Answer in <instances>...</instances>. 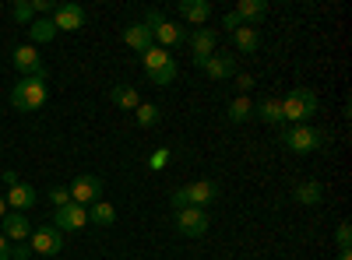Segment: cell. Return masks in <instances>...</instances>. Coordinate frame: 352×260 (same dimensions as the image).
<instances>
[{
	"instance_id": "obj_1",
	"label": "cell",
	"mask_w": 352,
	"mask_h": 260,
	"mask_svg": "<svg viewBox=\"0 0 352 260\" xmlns=\"http://www.w3.org/2000/svg\"><path fill=\"white\" fill-rule=\"evenodd\" d=\"M46 99H50V81H46V74L21 78L14 88H11V106L21 109V113H36V109H43Z\"/></svg>"
},
{
	"instance_id": "obj_2",
	"label": "cell",
	"mask_w": 352,
	"mask_h": 260,
	"mask_svg": "<svg viewBox=\"0 0 352 260\" xmlns=\"http://www.w3.org/2000/svg\"><path fill=\"white\" fill-rule=\"evenodd\" d=\"M278 141L292 155H314V152H320L328 144V134L303 123V127H278Z\"/></svg>"
},
{
	"instance_id": "obj_3",
	"label": "cell",
	"mask_w": 352,
	"mask_h": 260,
	"mask_svg": "<svg viewBox=\"0 0 352 260\" xmlns=\"http://www.w3.org/2000/svg\"><path fill=\"white\" fill-rule=\"evenodd\" d=\"M222 193H219V183H212V180H194V183H187V187H176L173 193H169V204L180 211V208H208V204H215Z\"/></svg>"
},
{
	"instance_id": "obj_4",
	"label": "cell",
	"mask_w": 352,
	"mask_h": 260,
	"mask_svg": "<svg viewBox=\"0 0 352 260\" xmlns=\"http://www.w3.org/2000/svg\"><path fill=\"white\" fill-rule=\"evenodd\" d=\"M144 28L152 32V39H155V46L159 49H173V46H180V43H187V28L180 25V21H169L162 11H148L144 14Z\"/></svg>"
},
{
	"instance_id": "obj_5",
	"label": "cell",
	"mask_w": 352,
	"mask_h": 260,
	"mask_svg": "<svg viewBox=\"0 0 352 260\" xmlns=\"http://www.w3.org/2000/svg\"><path fill=\"white\" fill-rule=\"evenodd\" d=\"M278 102H282L285 123H292V127L310 123L314 113H317V95H314L310 88H292V92H285V99H278Z\"/></svg>"
},
{
	"instance_id": "obj_6",
	"label": "cell",
	"mask_w": 352,
	"mask_h": 260,
	"mask_svg": "<svg viewBox=\"0 0 352 260\" xmlns=\"http://www.w3.org/2000/svg\"><path fill=\"white\" fill-rule=\"evenodd\" d=\"M141 67H144V74H148L159 88H166V84H173L176 81V74H180V67H176V60L166 53V49H159V46H152V49H144L141 53Z\"/></svg>"
},
{
	"instance_id": "obj_7",
	"label": "cell",
	"mask_w": 352,
	"mask_h": 260,
	"mask_svg": "<svg viewBox=\"0 0 352 260\" xmlns=\"http://www.w3.org/2000/svg\"><path fill=\"white\" fill-rule=\"evenodd\" d=\"M208 225H212V218L204 208H180L176 211V233L187 236V239H201L208 233Z\"/></svg>"
},
{
	"instance_id": "obj_8",
	"label": "cell",
	"mask_w": 352,
	"mask_h": 260,
	"mask_svg": "<svg viewBox=\"0 0 352 260\" xmlns=\"http://www.w3.org/2000/svg\"><path fill=\"white\" fill-rule=\"evenodd\" d=\"M28 246L32 253H43V257H56L64 250V233L53 225H32V236H28Z\"/></svg>"
},
{
	"instance_id": "obj_9",
	"label": "cell",
	"mask_w": 352,
	"mask_h": 260,
	"mask_svg": "<svg viewBox=\"0 0 352 260\" xmlns=\"http://www.w3.org/2000/svg\"><path fill=\"white\" fill-rule=\"evenodd\" d=\"M67 193H71L74 204L88 208V204H96V200H102V180L92 176V172H81V176L67 187Z\"/></svg>"
},
{
	"instance_id": "obj_10",
	"label": "cell",
	"mask_w": 352,
	"mask_h": 260,
	"mask_svg": "<svg viewBox=\"0 0 352 260\" xmlns=\"http://www.w3.org/2000/svg\"><path fill=\"white\" fill-rule=\"evenodd\" d=\"M85 225H88V208L74 204V200L64 208H56V215H53V228H60V233H78Z\"/></svg>"
},
{
	"instance_id": "obj_11",
	"label": "cell",
	"mask_w": 352,
	"mask_h": 260,
	"mask_svg": "<svg viewBox=\"0 0 352 260\" xmlns=\"http://www.w3.org/2000/svg\"><path fill=\"white\" fill-rule=\"evenodd\" d=\"M14 71H18L21 78H36V74H46V64H43V56H39V49H36L32 43L14 49Z\"/></svg>"
},
{
	"instance_id": "obj_12",
	"label": "cell",
	"mask_w": 352,
	"mask_h": 260,
	"mask_svg": "<svg viewBox=\"0 0 352 260\" xmlns=\"http://www.w3.org/2000/svg\"><path fill=\"white\" fill-rule=\"evenodd\" d=\"M50 21H53L56 32H78V28L85 25V11L78 4H56L53 14H50Z\"/></svg>"
},
{
	"instance_id": "obj_13",
	"label": "cell",
	"mask_w": 352,
	"mask_h": 260,
	"mask_svg": "<svg viewBox=\"0 0 352 260\" xmlns=\"http://www.w3.org/2000/svg\"><path fill=\"white\" fill-rule=\"evenodd\" d=\"M0 225H4L0 233H4L8 243H25L28 236H32V222H28L21 211H8L4 218H0Z\"/></svg>"
},
{
	"instance_id": "obj_14",
	"label": "cell",
	"mask_w": 352,
	"mask_h": 260,
	"mask_svg": "<svg viewBox=\"0 0 352 260\" xmlns=\"http://www.w3.org/2000/svg\"><path fill=\"white\" fill-rule=\"evenodd\" d=\"M187 39H190V49H194V60H208V56H215V46H219L215 28H194Z\"/></svg>"
},
{
	"instance_id": "obj_15",
	"label": "cell",
	"mask_w": 352,
	"mask_h": 260,
	"mask_svg": "<svg viewBox=\"0 0 352 260\" xmlns=\"http://www.w3.org/2000/svg\"><path fill=\"white\" fill-rule=\"evenodd\" d=\"M4 200H8V208L11 211H28V208H36L39 204V197H36V190L28 187V183H18V187H11L8 193H4Z\"/></svg>"
},
{
	"instance_id": "obj_16",
	"label": "cell",
	"mask_w": 352,
	"mask_h": 260,
	"mask_svg": "<svg viewBox=\"0 0 352 260\" xmlns=\"http://www.w3.org/2000/svg\"><path fill=\"white\" fill-rule=\"evenodd\" d=\"M204 74H208L212 81H226V78H236V64H232V56H226V53H215V56H208L204 60V67H201Z\"/></svg>"
},
{
	"instance_id": "obj_17",
	"label": "cell",
	"mask_w": 352,
	"mask_h": 260,
	"mask_svg": "<svg viewBox=\"0 0 352 260\" xmlns=\"http://www.w3.org/2000/svg\"><path fill=\"white\" fill-rule=\"evenodd\" d=\"M124 43H127L134 53H144V49H152V46H155V39H152L148 28H144V21H134V25L124 28Z\"/></svg>"
},
{
	"instance_id": "obj_18",
	"label": "cell",
	"mask_w": 352,
	"mask_h": 260,
	"mask_svg": "<svg viewBox=\"0 0 352 260\" xmlns=\"http://www.w3.org/2000/svg\"><path fill=\"white\" fill-rule=\"evenodd\" d=\"M232 11H236V18H240L243 25L254 28L257 21H264V14H268V4H264V0H240Z\"/></svg>"
},
{
	"instance_id": "obj_19",
	"label": "cell",
	"mask_w": 352,
	"mask_h": 260,
	"mask_svg": "<svg viewBox=\"0 0 352 260\" xmlns=\"http://www.w3.org/2000/svg\"><path fill=\"white\" fill-rule=\"evenodd\" d=\"M180 18L190 21V25H204L212 18V4H208V0H184V4H180Z\"/></svg>"
},
{
	"instance_id": "obj_20",
	"label": "cell",
	"mask_w": 352,
	"mask_h": 260,
	"mask_svg": "<svg viewBox=\"0 0 352 260\" xmlns=\"http://www.w3.org/2000/svg\"><path fill=\"white\" fill-rule=\"evenodd\" d=\"M292 197H296V204H303V208H317L320 200H324V187H320L317 180H307V183H300L296 190H292Z\"/></svg>"
},
{
	"instance_id": "obj_21",
	"label": "cell",
	"mask_w": 352,
	"mask_h": 260,
	"mask_svg": "<svg viewBox=\"0 0 352 260\" xmlns=\"http://www.w3.org/2000/svg\"><path fill=\"white\" fill-rule=\"evenodd\" d=\"M109 102L113 106H120V109H138L141 106V95H138V88H134V84H113V88H109Z\"/></svg>"
},
{
	"instance_id": "obj_22",
	"label": "cell",
	"mask_w": 352,
	"mask_h": 260,
	"mask_svg": "<svg viewBox=\"0 0 352 260\" xmlns=\"http://www.w3.org/2000/svg\"><path fill=\"white\" fill-rule=\"evenodd\" d=\"M254 117H257V120H264L268 127H285L282 102H278V99H264L261 106H254Z\"/></svg>"
},
{
	"instance_id": "obj_23",
	"label": "cell",
	"mask_w": 352,
	"mask_h": 260,
	"mask_svg": "<svg viewBox=\"0 0 352 260\" xmlns=\"http://www.w3.org/2000/svg\"><path fill=\"white\" fill-rule=\"evenodd\" d=\"M226 117H229L232 123H247V120H254V102H250L247 95H236V99L229 102Z\"/></svg>"
},
{
	"instance_id": "obj_24",
	"label": "cell",
	"mask_w": 352,
	"mask_h": 260,
	"mask_svg": "<svg viewBox=\"0 0 352 260\" xmlns=\"http://www.w3.org/2000/svg\"><path fill=\"white\" fill-rule=\"evenodd\" d=\"M232 43H236L240 53H254L261 46V32H257V28H250V25H240L236 32H232Z\"/></svg>"
},
{
	"instance_id": "obj_25",
	"label": "cell",
	"mask_w": 352,
	"mask_h": 260,
	"mask_svg": "<svg viewBox=\"0 0 352 260\" xmlns=\"http://www.w3.org/2000/svg\"><path fill=\"white\" fill-rule=\"evenodd\" d=\"M88 222H96V225H116V208L102 197V200H96V204H88Z\"/></svg>"
},
{
	"instance_id": "obj_26",
	"label": "cell",
	"mask_w": 352,
	"mask_h": 260,
	"mask_svg": "<svg viewBox=\"0 0 352 260\" xmlns=\"http://www.w3.org/2000/svg\"><path fill=\"white\" fill-rule=\"evenodd\" d=\"M134 120H138V127L148 130V127H155V123L162 120V109H159V106H152V102H141V106L134 109Z\"/></svg>"
},
{
	"instance_id": "obj_27",
	"label": "cell",
	"mask_w": 352,
	"mask_h": 260,
	"mask_svg": "<svg viewBox=\"0 0 352 260\" xmlns=\"http://www.w3.org/2000/svg\"><path fill=\"white\" fill-rule=\"evenodd\" d=\"M28 36H32V43H50V39L56 36V28H53V21H50V18H39V21H32Z\"/></svg>"
},
{
	"instance_id": "obj_28",
	"label": "cell",
	"mask_w": 352,
	"mask_h": 260,
	"mask_svg": "<svg viewBox=\"0 0 352 260\" xmlns=\"http://www.w3.org/2000/svg\"><path fill=\"white\" fill-rule=\"evenodd\" d=\"M11 18H14V21H21V25H32L36 11H32V4H28V0H14V8H11Z\"/></svg>"
},
{
	"instance_id": "obj_29",
	"label": "cell",
	"mask_w": 352,
	"mask_h": 260,
	"mask_svg": "<svg viewBox=\"0 0 352 260\" xmlns=\"http://www.w3.org/2000/svg\"><path fill=\"white\" fill-rule=\"evenodd\" d=\"M335 243H338V253L352 250V225H349V222H342V225H338V233H335Z\"/></svg>"
},
{
	"instance_id": "obj_30",
	"label": "cell",
	"mask_w": 352,
	"mask_h": 260,
	"mask_svg": "<svg viewBox=\"0 0 352 260\" xmlns=\"http://www.w3.org/2000/svg\"><path fill=\"white\" fill-rule=\"evenodd\" d=\"M166 165H169V148H155V152L148 155V169L159 172V169H166Z\"/></svg>"
},
{
	"instance_id": "obj_31",
	"label": "cell",
	"mask_w": 352,
	"mask_h": 260,
	"mask_svg": "<svg viewBox=\"0 0 352 260\" xmlns=\"http://www.w3.org/2000/svg\"><path fill=\"white\" fill-rule=\"evenodd\" d=\"M50 200H53V208H64V204H71V193L64 187H56V190H50Z\"/></svg>"
},
{
	"instance_id": "obj_32",
	"label": "cell",
	"mask_w": 352,
	"mask_h": 260,
	"mask_svg": "<svg viewBox=\"0 0 352 260\" xmlns=\"http://www.w3.org/2000/svg\"><path fill=\"white\" fill-rule=\"evenodd\" d=\"M28 4H32V11H36V14H46V18H50V14H53V8H56L53 0H28Z\"/></svg>"
},
{
	"instance_id": "obj_33",
	"label": "cell",
	"mask_w": 352,
	"mask_h": 260,
	"mask_svg": "<svg viewBox=\"0 0 352 260\" xmlns=\"http://www.w3.org/2000/svg\"><path fill=\"white\" fill-rule=\"evenodd\" d=\"M28 257H32V246H28V243L11 246V260H28Z\"/></svg>"
},
{
	"instance_id": "obj_34",
	"label": "cell",
	"mask_w": 352,
	"mask_h": 260,
	"mask_svg": "<svg viewBox=\"0 0 352 260\" xmlns=\"http://www.w3.org/2000/svg\"><path fill=\"white\" fill-rule=\"evenodd\" d=\"M240 25H243V21L236 18V11H229V14H222V28H229V32H236Z\"/></svg>"
},
{
	"instance_id": "obj_35",
	"label": "cell",
	"mask_w": 352,
	"mask_h": 260,
	"mask_svg": "<svg viewBox=\"0 0 352 260\" xmlns=\"http://www.w3.org/2000/svg\"><path fill=\"white\" fill-rule=\"evenodd\" d=\"M236 88H240V95H247L254 88V78L250 74H236Z\"/></svg>"
},
{
	"instance_id": "obj_36",
	"label": "cell",
	"mask_w": 352,
	"mask_h": 260,
	"mask_svg": "<svg viewBox=\"0 0 352 260\" xmlns=\"http://www.w3.org/2000/svg\"><path fill=\"white\" fill-rule=\"evenodd\" d=\"M0 180H4V187H8V190L21 183V180H18V172H14V169H4V176H0Z\"/></svg>"
},
{
	"instance_id": "obj_37",
	"label": "cell",
	"mask_w": 352,
	"mask_h": 260,
	"mask_svg": "<svg viewBox=\"0 0 352 260\" xmlns=\"http://www.w3.org/2000/svg\"><path fill=\"white\" fill-rule=\"evenodd\" d=\"M0 260H11V243L4 239V233H0Z\"/></svg>"
},
{
	"instance_id": "obj_38",
	"label": "cell",
	"mask_w": 352,
	"mask_h": 260,
	"mask_svg": "<svg viewBox=\"0 0 352 260\" xmlns=\"http://www.w3.org/2000/svg\"><path fill=\"white\" fill-rule=\"evenodd\" d=\"M4 215H8V200H4V197H0V218H4Z\"/></svg>"
},
{
	"instance_id": "obj_39",
	"label": "cell",
	"mask_w": 352,
	"mask_h": 260,
	"mask_svg": "<svg viewBox=\"0 0 352 260\" xmlns=\"http://www.w3.org/2000/svg\"><path fill=\"white\" fill-rule=\"evenodd\" d=\"M338 260H352V250H345V253H338Z\"/></svg>"
}]
</instances>
